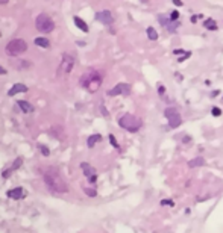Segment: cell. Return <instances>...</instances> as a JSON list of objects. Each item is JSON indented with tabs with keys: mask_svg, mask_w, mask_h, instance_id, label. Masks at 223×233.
<instances>
[{
	"mask_svg": "<svg viewBox=\"0 0 223 233\" xmlns=\"http://www.w3.org/2000/svg\"><path fill=\"white\" fill-rule=\"evenodd\" d=\"M43 179H44L46 186H47L52 192H59V194H64V192H67V191H68L67 183H65V182H64V179L61 177L59 171H58V170H55V168H47V170L44 171Z\"/></svg>",
	"mask_w": 223,
	"mask_h": 233,
	"instance_id": "1",
	"label": "cell"
},
{
	"mask_svg": "<svg viewBox=\"0 0 223 233\" xmlns=\"http://www.w3.org/2000/svg\"><path fill=\"white\" fill-rule=\"evenodd\" d=\"M80 85L84 88H87L90 92H96L102 85V77L96 70H91V71H88L87 74H84L80 77Z\"/></svg>",
	"mask_w": 223,
	"mask_h": 233,
	"instance_id": "2",
	"label": "cell"
},
{
	"mask_svg": "<svg viewBox=\"0 0 223 233\" xmlns=\"http://www.w3.org/2000/svg\"><path fill=\"white\" fill-rule=\"evenodd\" d=\"M119 126L123 127V129H126L128 132L135 133V132H138L141 129L143 121L138 118V116L132 115V113H125V115H122L120 118H119Z\"/></svg>",
	"mask_w": 223,
	"mask_h": 233,
	"instance_id": "3",
	"label": "cell"
},
{
	"mask_svg": "<svg viewBox=\"0 0 223 233\" xmlns=\"http://www.w3.org/2000/svg\"><path fill=\"white\" fill-rule=\"evenodd\" d=\"M26 50H28V44L21 38H15V40L9 41L6 44V49H5V52H6L8 56H18V55H21Z\"/></svg>",
	"mask_w": 223,
	"mask_h": 233,
	"instance_id": "4",
	"label": "cell"
},
{
	"mask_svg": "<svg viewBox=\"0 0 223 233\" xmlns=\"http://www.w3.org/2000/svg\"><path fill=\"white\" fill-rule=\"evenodd\" d=\"M35 26L43 34H50L55 29V23L52 21V18L47 14H40L37 17V20H35Z\"/></svg>",
	"mask_w": 223,
	"mask_h": 233,
	"instance_id": "5",
	"label": "cell"
},
{
	"mask_svg": "<svg viewBox=\"0 0 223 233\" xmlns=\"http://www.w3.org/2000/svg\"><path fill=\"white\" fill-rule=\"evenodd\" d=\"M164 115L169 120V127L170 129H176V127H179L182 124V116L175 107H167L164 110Z\"/></svg>",
	"mask_w": 223,
	"mask_h": 233,
	"instance_id": "6",
	"label": "cell"
},
{
	"mask_svg": "<svg viewBox=\"0 0 223 233\" xmlns=\"http://www.w3.org/2000/svg\"><path fill=\"white\" fill-rule=\"evenodd\" d=\"M73 65H74V58L68 53H64L62 55V61H61V65H59V74L62 73H70L73 70Z\"/></svg>",
	"mask_w": 223,
	"mask_h": 233,
	"instance_id": "7",
	"label": "cell"
},
{
	"mask_svg": "<svg viewBox=\"0 0 223 233\" xmlns=\"http://www.w3.org/2000/svg\"><path fill=\"white\" fill-rule=\"evenodd\" d=\"M129 92H131V86L128 83H119V85H116L114 88H111L108 91V95L109 97H116V95H120V94L128 95Z\"/></svg>",
	"mask_w": 223,
	"mask_h": 233,
	"instance_id": "8",
	"label": "cell"
},
{
	"mask_svg": "<svg viewBox=\"0 0 223 233\" xmlns=\"http://www.w3.org/2000/svg\"><path fill=\"white\" fill-rule=\"evenodd\" d=\"M80 168H82V171H84L85 177L88 179V182H90V183H96V180H97L96 170H94L90 164H87V162H82V164H80Z\"/></svg>",
	"mask_w": 223,
	"mask_h": 233,
	"instance_id": "9",
	"label": "cell"
},
{
	"mask_svg": "<svg viewBox=\"0 0 223 233\" xmlns=\"http://www.w3.org/2000/svg\"><path fill=\"white\" fill-rule=\"evenodd\" d=\"M96 20L100 21L102 24H113L114 18H113V14H111L109 11H100L96 14Z\"/></svg>",
	"mask_w": 223,
	"mask_h": 233,
	"instance_id": "10",
	"label": "cell"
},
{
	"mask_svg": "<svg viewBox=\"0 0 223 233\" xmlns=\"http://www.w3.org/2000/svg\"><path fill=\"white\" fill-rule=\"evenodd\" d=\"M6 195H8L9 198H12V200H20V198L25 197V189H23L21 186H18V188L9 189V191L6 192Z\"/></svg>",
	"mask_w": 223,
	"mask_h": 233,
	"instance_id": "11",
	"label": "cell"
},
{
	"mask_svg": "<svg viewBox=\"0 0 223 233\" xmlns=\"http://www.w3.org/2000/svg\"><path fill=\"white\" fill-rule=\"evenodd\" d=\"M21 164H23V159H21V158H17V159L14 161V164H12V167H11V168L3 171V174H2V176H3V179H8V176H11L14 171H17V170L21 167Z\"/></svg>",
	"mask_w": 223,
	"mask_h": 233,
	"instance_id": "12",
	"label": "cell"
},
{
	"mask_svg": "<svg viewBox=\"0 0 223 233\" xmlns=\"http://www.w3.org/2000/svg\"><path fill=\"white\" fill-rule=\"evenodd\" d=\"M18 92H28V86L26 85H23V83H15L9 91H8V95H15V94H18Z\"/></svg>",
	"mask_w": 223,
	"mask_h": 233,
	"instance_id": "13",
	"label": "cell"
},
{
	"mask_svg": "<svg viewBox=\"0 0 223 233\" xmlns=\"http://www.w3.org/2000/svg\"><path fill=\"white\" fill-rule=\"evenodd\" d=\"M17 104H18V107H20L23 112H26V113H29V112L34 110V106H32L29 101H26V100H20V101H17Z\"/></svg>",
	"mask_w": 223,
	"mask_h": 233,
	"instance_id": "14",
	"label": "cell"
},
{
	"mask_svg": "<svg viewBox=\"0 0 223 233\" xmlns=\"http://www.w3.org/2000/svg\"><path fill=\"white\" fill-rule=\"evenodd\" d=\"M205 164H206V161H205L202 156H199V158L191 159V161L188 162V167H190V168H196V167H203Z\"/></svg>",
	"mask_w": 223,
	"mask_h": 233,
	"instance_id": "15",
	"label": "cell"
},
{
	"mask_svg": "<svg viewBox=\"0 0 223 233\" xmlns=\"http://www.w3.org/2000/svg\"><path fill=\"white\" fill-rule=\"evenodd\" d=\"M73 21H74V24L77 26V29H80V30H82V32H85V34L88 32V26H87V23H85L82 18L74 17V18H73Z\"/></svg>",
	"mask_w": 223,
	"mask_h": 233,
	"instance_id": "16",
	"label": "cell"
},
{
	"mask_svg": "<svg viewBox=\"0 0 223 233\" xmlns=\"http://www.w3.org/2000/svg\"><path fill=\"white\" fill-rule=\"evenodd\" d=\"M99 141H102V135H99V133H96V135H91L90 138H88V141H87V145L91 148V147H94Z\"/></svg>",
	"mask_w": 223,
	"mask_h": 233,
	"instance_id": "17",
	"label": "cell"
},
{
	"mask_svg": "<svg viewBox=\"0 0 223 233\" xmlns=\"http://www.w3.org/2000/svg\"><path fill=\"white\" fill-rule=\"evenodd\" d=\"M38 47H43V49H47L49 47V40H46V38H43V37H38V38H35V41H34Z\"/></svg>",
	"mask_w": 223,
	"mask_h": 233,
	"instance_id": "18",
	"label": "cell"
},
{
	"mask_svg": "<svg viewBox=\"0 0 223 233\" xmlns=\"http://www.w3.org/2000/svg\"><path fill=\"white\" fill-rule=\"evenodd\" d=\"M146 34H147V38H149L150 41H156V40H158V32H156L153 27H147Z\"/></svg>",
	"mask_w": 223,
	"mask_h": 233,
	"instance_id": "19",
	"label": "cell"
},
{
	"mask_svg": "<svg viewBox=\"0 0 223 233\" xmlns=\"http://www.w3.org/2000/svg\"><path fill=\"white\" fill-rule=\"evenodd\" d=\"M203 26H205L206 29H209V30H217V24H215V21H214L212 18H208V20H205Z\"/></svg>",
	"mask_w": 223,
	"mask_h": 233,
	"instance_id": "20",
	"label": "cell"
},
{
	"mask_svg": "<svg viewBox=\"0 0 223 233\" xmlns=\"http://www.w3.org/2000/svg\"><path fill=\"white\" fill-rule=\"evenodd\" d=\"M108 139H109L111 145H113L114 148H120V147H119V142H117V139H116V136H114V135H109V136H108Z\"/></svg>",
	"mask_w": 223,
	"mask_h": 233,
	"instance_id": "21",
	"label": "cell"
},
{
	"mask_svg": "<svg viewBox=\"0 0 223 233\" xmlns=\"http://www.w3.org/2000/svg\"><path fill=\"white\" fill-rule=\"evenodd\" d=\"M84 192H85L88 197H96V195H97L96 189H91V188H85V189H84Z\"/></svg>",
	"mask_w": 223,
	"mask_h": 233,
	"instance_id": "22",
	"label": "cell"
},
{
	"mask_svg": "<svg viewBox=\"0 0 223 233\" xmlns=\"http://www.w3.org/2000/svg\"><path fill=\"white\" fill-rule=\"evenodd\" d=\"M161 206H175V201L173 200H170V198H164V200H161Z\"/></svg>",
	"mask_w": 223,
	"mask_h": 233,
	"instance_id": "23",
	"label": "cell"
},
{
	"mask_svg": "<svg viewBox=\"0 0 223 233\" xmlns=\"http://www.w3.org/2000/svg\"><path fill=\"white\" fill-rule=\"evenodd\" d=\"M40 150H41V155H43V156H49V155H50V150H49L46 145H43V144H40Z\"/></svg>",
	"mask_w": 223,
	"mask_h": 233,
	"instance_id": "24",
	"label": "cell"
},
{
	"mask_svg": "<svg viewBox=\"0 0 223 233\" xmlns=\"http://www.w3.org/2000/svg\"><path fill=\"white\" fill-rule=\"evenodd\" d=\"M158 21H159V24H162L164 27H167V24L170 23V18H166V17H159V20H158Z\"/></svg>",
	"mask_w": 223,
	"mask_h": 233,
	"instance_id": "25",
	"label": "cell"
},
{
	"mask_svg": "<svg viewBox=\"0 0 223 233\" xmlns=\"http://www.w3.org/2000/svg\"><path fill=\"white\" fill-rule=\"evenodd\" d=\"M211 113H212L214 116H220V115H221V109H220V107H212Z\"/></svg>",
	"mask_w": 223,
	"mask_h": 233,
	"instance_id": "26",
	"label": "cell"
},
{
	"mask_svg": "<svg viewBox=\"0 0 223 233\" xmlns=\"http://www.w3.org/2000/svg\"><path fill=\"white\" fill-rule=\"evenodd\" d=\"M178 18H179V12H178V11H173V12L170 14V20H173V21H178Z\"/></svg>",
	"mask_w": 223,
	"mask_h": 233,
	"instance_id": "27",
	"label": "cell"
},
{
	"mask_svg": "<svg viewBox=\"0 0 223 233\" xmlns=\"http://www.w3.org/2000/svg\"><path fill=\"white\" fill-rule=\"evenodd\" d=\"M158 94L159 95H164L166 94V86L164 85H158Z\"/></svg>",
	"mask_w": 223,
	"mask_h": 233,
	"instance_id": "28",
	"label": "cell"
},
{
	"mask_svg": "<svg viewBox=\"0 0 223 233\" xmlns=\"http://www.w3.org/2000/svg\"><path fill=\"white\" fill-rule=\"evenodd\" d=\"M190 55H191V53H190V52H187V53H185V56H184V58H179L178 61H179V62H182L184 59H187V58H190Z\"/></svg>",
	"mask_w": 223,
	"mask_h": 233,
	"instance_id": "29",
	"label": "cell"
},
{
	"mask_svg": "<svg viewBox=\"0 0 223 233\" xmlns=\"http://www.w3.org/2000/svg\"><path fill=\"white\" fill-rule=\"evenodd\" d=\"M100 110H102V113H103L105 116H108V110H106V109H105L103 106H100Z\"/></svg>",
	"mask_w": 223,
	"mask_h": 233,
	"instance_id": "30",
	"label": "cell"
},
{
	"mask_svg": "<svg viewBox=\"0 0 223 233\" xmlns=\"http://www.w3.org/2000/svg\"><path fill=\"white\" fill-rule=\"evenodd\" d=\"M173 3H175L176 6H182V5H184V3L181 2V0H173Z\"/></svg>",
	"mask_w": 223,
	"mask_h": 233,
	"instance_id": "31",
	"label": "cell"
},
{
	"mask_svg": "<svg viewBox=\"0 0 223 233\" xmlns=\"http://www.w3.org/2000/svg\"><path fill=\"white\" fill-rule=\"evenodd\" d=\"M0 74H6V68H3L2 65H0Z\"/></svg>",
	"mask_w": 223,
	"mask_h": 233,
	"instance_id": "32",
	"label": "cell"
},
{
	"mask_svg": "<svg viewBox=\"0 0 223 233\" xmlns=\"http://www.w3.org/2000/svg\"><path fill=\"white\" fill-rule=\"evenodd\" d=\"M191 23H193V24H194V23H197V17H196V15H193V17H191Z\"/></svg>",
	"mask_w": 223,
	"mask_h": 233,
	"instance_id": "33",
	"label": "cell"
},
{
	"mask_svg": "<svg viewBox=\"0 0 223 233\" xmlns=\"http://www.w3.org/2000/svg\"><path fill=\"white\" fill-rule=\"evenodd\" d=\"M173 53H175V55H179V53H185V52H182V50H175Z\"/></svg>",
	"mask_w": 223,
	"mask_h": 233,
	"instance_id": "34",
	"label": "cell"
},
{
	"mask_svg": "<svg viewBox=\"0 0 223 233\" xmlns=\"http://www.w3.org/2000/svg\"><path fill=\"white\" fill-rule=\"evenodd\" d=\"M218 92H220V91H214V92L211 94V97H215V95H218Z\"/></svg>",
	"mask_w": 223,
	"mask_h": 233,
	"instance_id": "35",
	"label": "cell"
},
{
	"mask_svg": "<svg viewBox=\"0 0 223 233\" xmlns=\"http://www.w3.org/2000/svg\"><path fill=\"white\" fill-rule=\"evenodd\" d=\"M9 0H0V5H5V3H8Z\"/></svg>",
	"mask_w": 223,
	"mask_h": 233,
	"instance_id": "36",
	"label": "cell"
},
{
	"mask_svg": "<svg viewBox=\"0 0 223 233\" xmlns=\"http://www.w3.org/2000/svg\"><path fill=\"white\" fill-rule=\"evenodd\" d=\"M0 37H2V34H0Z\"/></svg>",
	"mask_w": 223,
	"mask_h": 233,
	"instance_id": "37",
	"label": "cell"
}]
</instances>
